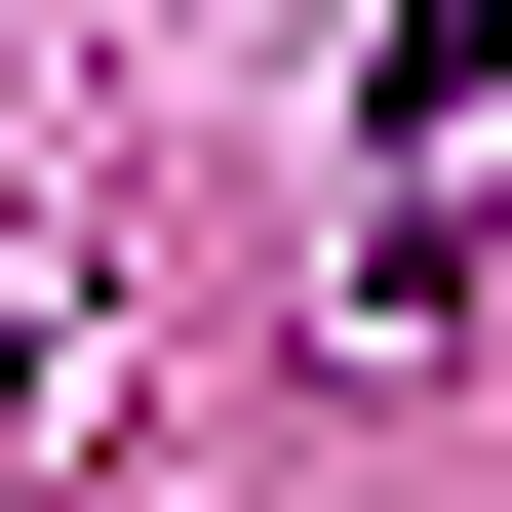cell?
<instances>
[{
    "mask_svg": "<svg viewBox=\"0 0 512 512\" xmlns=\"http://www.w3.org/2000/svg\"><path fill=\"white\" fill-rule=\"evenodd\" d=\"M473 79H512V0H394V158H434V119H473Z\"/></svg>",
    "mask_w": 512,
    "mask_h": 512,
    "instance_id": "obj_1",
    "label": "cell"
}]
</instances>
